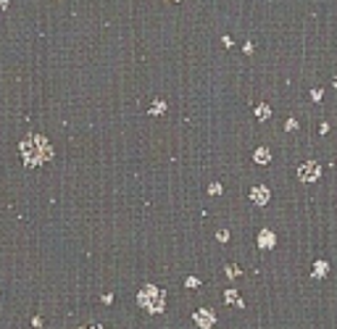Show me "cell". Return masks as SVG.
Here are the masks:
<instances>
[{"label": "cell", "instance_id": "1", "mask_svg": "<svg viewBox=\"0 0 337 329\" xmlns=\"http://www.w3.org/2000/svg\"><path fill=\"white\" fill-rule=\"evenodd\" d=\"M21 153H24V164L27 166H40L42 161H48L53 156L50 145L45 137H27L24 142H21Z\"/></svg>", "mask_w": 337, "mask_h": 329}, {"label": "cell", "instance_id": "2", "mask_svg": "<svg viewBox=\"0 0 337 329\" xmlns=\"http://www.w3.org/2000/svg\"><path fill=\"white\" fill-rule=\"evenodd\" d=\"M137 300L145 311L150 313H161L164 311V290H158L156 285H145L140 290V295H137Z\"/></svg>", "mask_w": 337, "mask_h": 329}, {"label": "cell", "instance_id": "3", "mask_svg": "<svg viewBox=\"0 0 337 329\" xmlns=\"http://www.w3.org/2000/svg\"><path fill=\"white\" fill-rule=\"evenodd\" d=\"M319 174H321V166L316 161H305V164H301V169H298V177L303 182H316Z\"/></svg>", "mask_w": 337, "mask_h": 329}, {"label": "cell", "instance_id": "4", "mask_svg": "<svg viewBox=\"0 0 337 329\" xmlns=\"http://www.w3.org/2000/svg\"><path fill=\"white\" fill-rule=\"evenodd\" d=\"M250 197H253V203H256V205H266V203H269V190L258 185V187L250 190Z\"/></svg>", "mask_w": 337, "mask_h": 329}, {"label": "cell", "instance_id": "5", "mask_svg": "<svg viewBox=\"0 0 337 329\" xmlns=\"http://www.w3.org/2000/svg\"><path fill=\"white\" fill-rule=\"evenodd\" d=\"M195 321H198V327L201 329H211L213 327V313L211 311H195Z\"/></svg>", "mask_w": 337, "mask_h": 329}, {"label": "cell", "instance_id": "6", "mask_svg": "<svg viewBox=\"0 0 337 329\" xmlns=\"http://www.w3.org/2000/svg\"><path fill=\"white\" fill-rule=\"evenodd\" d=\"M258 245H261V248H274V234L269 229H264V232L258 234Z\"/></svg>", "mask_w": 337, "mask_h": 329}, {"label": "cell", "instance_id": "7", "mask_svg": "<svg viewBox=\"0 0 337 329\" xmlns=\"http://www.w3.org/2000/svg\"><path fill=\"white\" fill-rule=\"evenodd\" d=\"M269 161H271V156H269V150H266V148L256 150V164H269Z\"/></svg>", "mask_w": 337, "mask_h": 329}, {"label": "cell", "instance_id": "8", "mask_svg": "<svg viewBox=\"0 0 337 329\" xmlns=\"http://www.w3.org/2000/svg\"><path fill=\"white\" fill-rule=\"evenodd\" d=\"M256 113H258V119H269V116H271L269 105H258V108H256Z\"/></svg>", "mask_w": 337, "mask_h": 329}, {"label": "cell", "instance_id": "9", "mask_svg": "<svg viewBox=\"0 0 337 329\" xmlns=\"http://www.w3.org/2000/svg\"><path fill=\"white\" fill-rule=\"evenodd\" d=\"M227 300H232V305H242V303H240V297H237V293H235V290H229V293H227Z\"/></svg>", "mask_w": 337, "mask_h": 329}, {"label": "cell", "instance_id": "10", "mask_svg": "<svg viewBox=\"0 0 337 329\" xmlns=\"http://www.w3.org/2000/svg\"><path fill=\"white\" fill-rule=\"evenodd\" d=\"M164 111H166V103H156L150 113H153V116H158V113H164Z\"/></svg>", "mask_w": 337, "mask_h": 329}, {"label": "cell", "instance_id": "11", "mask_svg": "<svg viewBox=\"0 0 337 329\" xmlns=\"http://www.w3.org/2000/svg\"><path fill=\"white\" fill-rule=\"evenodd\" d=\"M327 269H329V266H327L324 261H319V263H316V271H313V274H316V277H321V274H324Z\"/></svg>", "mask_w": 337, "mask_h": 329}, {"label": "cell", "instance_id": "12", "mask_svg": "<svg viewBox=\"0 0 337 329\" xmlns=\"http://www.w3.org/2000/svg\"><path fill=\"white\" fill-rule=\"evenodd\" d=\"M216 237H219L221 242H227V240H229V232H227V229H219V234H216Z\"/></svg>", "mask_w": 337, "mask_h": 329}, {"label": "cell", "instance_id": "13", "mask_svg": "<svg viewBox=\"0 0 337 329\" xmlns=\"http://www.w3.org/2000/svg\"><path fill=\"white\" fill-rule=\"evenodd\" d=\"M82 329H103L101 324H87V327H82Z\"/></svg>", "mask_w": 337, "mask_h": 329}, {"label": "cell", "instance_id": "14", "mask_svg": "<svg viewBox=\"0 0 337 329\" xmlns=\"http://www.w3.org/2000/svg\"><path fill=\"white\" fill-rule=\"evenodd\" d=\"M5 8V0H0V11H3Z\"/></svg>", "mask_w": 337, "mask_h": 329}]
</instances>
